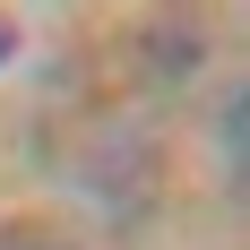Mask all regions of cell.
<instances>
[{
  "mask_svg": "<svg viewBox=\"0 0 250 250\" xmlns=\"http://www.w3.org/2000/svg\"><path fill=\"white\" fill-rule=\"evenodd\" d=\"M0 250H69V242L43 233V225H9V233H0Z\"/></svg>",
  "mask_w": 250,
  "mask_h": 250,
  "instance_id": "obj_1",
  "label": "cell"
}]
</instances>
